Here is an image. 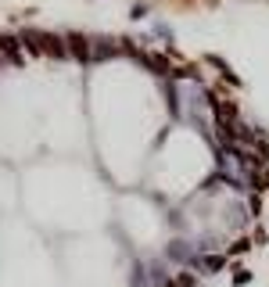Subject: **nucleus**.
Listing matches in <instances>:
<instances>
[{
  "label": "nucleus",
  "instance_id": "1",
  "mask_svg": "<svg viewBox=\"0 0 269 287\" xmlns=\"http://www.w3.org/2000/svg\"><path fill=\"white\" fill-rule=\"evenodd\" d=\"M0 51L8 54V61H22V58H18V44H15L11 36H4V39H0Z\"/></svg>",
  "mask_w": 269,
  "mask_h": 287
}]
</instances>
